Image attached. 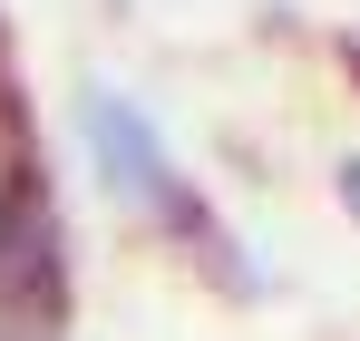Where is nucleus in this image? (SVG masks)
I'll use <instances>...</instances> for the list:
<instances>
[{
  "mask_svg": "<svg viewBox=\"0 0 360 341\" xmlns=\"http://www.w3.org/2000/svg\"><path fill=\"white\" fill-rule=\"evenodd\" d=\"M68 302V254H59V215L39 195V166L0 147V322H59Z\"/></svg>",
  "mask_w": 360,
  "mask_h": 341,
  "instance_id": "f257e3e1",
  "label": "nucleus"
},
{
  "mask_svg": "<svg viewBox=\"0 0 360 341\" xmlns=\"http://www.w3.org/2000/svg\"><path fill=\"white\" fill-rule=\"evenodd\" d=\"M0 341H49V332H39V322H0Z\"/></svg>",
  "mask_w": 360,
  "mask_h": 341,
  "instance_id": "f03ea898",
  "label": "nucleus"
},
{
  "mask_svg": "<svg viewBox=\"0 0 360 341\" xmlns=\"http://www.w3.org/2000/svg\"><path fill=\"white\" fill-rule=\"evenodd\" d=\"M0 58H10V30H0Z\"/></svg>",
  "mask_w": 360,
  "mask_h": 341,
  "instance_id": "7ed1b4c3",
  "label": "nucleus"
}]
</instances>
